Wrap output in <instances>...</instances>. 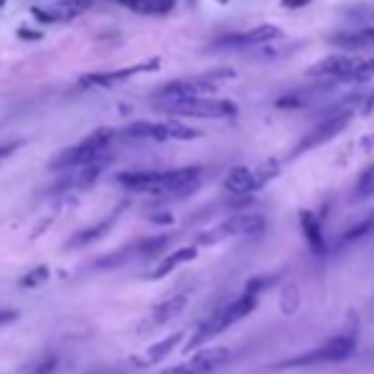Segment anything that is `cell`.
<instances>
[{"mask_svg":"<svg viewBox=\"0 0 374 374\" xmlns=\"http://www.w3.org/2000/svg\"><path fill=\"white\" fill-rule=\"evenodd\" d=\"M31 16H36L41 21V24H54V18H51V13L44 8H31Z\"/></svg>","mask_w":374,"mask_h":374,"instance_id":"33","label":"cell"},{"mask_svg":"<svg viewBox=\"0 0 374 374\" xmlns=\"http://www.w3.org/2000/svg\"><path fill=\"white\" fill-rule=\"evenodd\" d=\"M229 359H232V349L226 346H204L188 362L171 366L163 374H214L224 364H229Z\"/></svg>","mask_w":374,"mask_h":374,"instance_id":"7","label":"cell"},{"mask_svg":"<svg viewBox=\"0 0 374 374\" xmlns=\"http://www.w3.org/2000/svg\"><path fill=\"white\" fill-rule=\"evenodd\" d=\"M280 168L283 166L278 158H267V161H262L260 166H255V179H258L260 188L267 186L273 179H278V176H280Z\"/></svg>","mask_w":374,"mask_h":374,"instance_id":"23","label":"cell"},{"mask_svg":"<svg viewBox=\"0 0 374 374\" xmlns=\"http://www.w3.org/2000/svg\"><path fill=\"white\" fill-rule=\"evenodd\" d=\"M123 6H127V8L133 10H143V13H148V0H120Z\"/></svg>","mask_w":374,"mask_h":374,"instance_id":"32","label":"cell"},{"mask_svg":"<svg viewBox=\"0 0 374 374\" xmlns=\"http://www.w3.org/2000/svg\"><path fill=\"white\" fill-rule=\"evenodd\" d=\"M369 196H374V163L366 166L364 171L359 173L357 186H354V199H357V202L369 199Z\"/></svg>","mask_w":374,"mask_h":374,"instance_id":"25","label":"cell"},{"mask_svg":"<svg viewBox=\"0 0 374 374\" xmlns=\"http://www.w3.org/2000/svg\"><path fill=\"white\" fill-rule=\"evenodd\" d=\"M161 62L153 59L148 64H138V66H127V69H120V71H100V74H84V77H79V87L87 89V87H112L117 82H125V79L130 77V74H138V71H150V69H158Z\"/></svg>","mask_w":374,"mask_h":374,"instance_id":"11","label":"cell"},{"mask_svg":"<svg viewBox=\"0 0 374 374\" xmlns=\"http://www.w3.org/2000/svg\"><path fill=\"white\" fill-rule=\"evenodd\" d=\"M364 145H366V148H369V150H374V135H369V138H366Z\"/></svg>","mask_w":374,"mask_h":374,"instance_id":"35","label":"cell"},{"mask_svg":"<svg viewBox=\"0 0 374 374\" xmlns=\"http://www.w3.org/2000/svg\"><path fill=\"white\" fill-rule=\"evenodd\" d=\"M56 364H59V359L54 357V354H48L41 364H36V369H33L31 374H54L56 372Z\"/></svg>","mask_w":374,"mask_h":374,"instance_id":"29","label":"cell"},{"mask_svg":"<svg viewBox=\"0 0 374 374\" xmlns=\"http://www.w3.org/2000/svg\"><path fill=\"white\" fill-rule=\"evenodd\" d=\"M331 44L339 48H344L346 54H354V51H364V48L374 46V26H364L359 31L351 33H336Z\"/></svg>","mask_w":374,"mask_h":374,"instance_id":"16","label":"cell"},{"mask_svg":"<svg viewBox=\"0 0 374 374\" xmlns=\"http://www.w3.org/2000/svg\"><path fill=\"white\" fill-rule=\"evenodd\" d=\"M280 3H283V8H305L313 0H280Z\"/></svg>","mask_w":374,"mask_h":374,"instance_id":"34","label":"cell"},{"mask_svg":"<svg viewBox=\"0 0 374 374\" xmlns=\"http://www.w3.org/2000/svg\"><path fill=\"white\" fill-rule=\"evenodd\" d=\"M283 36L285 33H283L280 26L260 24L244 33H229L224 39L214 41V46H265V44H273V41H280Z\"/></svg>","mask_w":374,"mask_h":374,"instance_id":"10","label":"cell"},{"mask_svg":"<svg viewBox=\"0 0 374 374\" xmlns=\"http://www.w3.org/2000/svg\"><path fill=\"white\" fill-rule=\"evenodd\" d=\"M364 59H359V56H351V54H334V56H326V59H321L316 66L308 69L311 77H319V79H336V82H351L354 74L359 71Z\"/></svg>","mask_w":374,"mask_h":374,"instance_id":"9","label":"cell"},{"mask_svg":"<svg viewBox=\"0 0 374 374\" xmlns=\"http://www.w3.org/2000/svg\"><path fill=\"white\" fill-rule=\"evenodd\" d=\"M357 349V334L346 331V334H336L326 344H321L316 349L303 351L293 359H283L278 364L270 366V372H280V369H305V366H319V364H336V362H346Z\"/></svg>","mask_w":374,"mask_h":374,"instance_id":"3","label":"cell"},{"mask_svg":"<svg viewBox=\"0 0 374 374\" xmlns=\"http://www.w3.org/2000/svg\"><path fill=\"white\" fill-rule=\"evenodd\" d=\"M89 8H92V0H56L54 6H48L46 10L51 13L56 24V21H74Z\"/></svg>","mask_w":374,"mask_h":374,"instance_id":"21","label":"cell"},{"mask_svg":"<svg viewBox=\"0 0 374 374\" xmlns=\"http://www.w3.org/2000/svg\"><path fill=\"white\" fill-rule=\"evenodd\" d=\"M123 135L127 138H138V141H171L168 138V127L166 123H148V120H138V123H130L123 130Z\"/></svg>","mask_w":374,"mask_h":374,"instance_id":"19","label":"cell"},{"mask_svg":"<svg viewBox=\"0 0 374 374\" xmlns=\"http://www.w3.org/2000/svg\"><path fill=\"white\" fill-rule=\"evenodd\" d=\"M13 321H18L16 308H0V326H8Z\"/></svg>","mask_w":374,"mask_h":374,"instance_id":"30","label":"cell"},{"mask_svg":"<svg viewBox=\"0 0 374 374\" xmlns=\"http://www.w3.org/2000/svg\"><path fill=\"white\" fill-rule=\"evenodd\" d=\"M46 280H48V267L39 265V267H33L28 275L21 278V288H39V285H44Z\"/></svg>","mask_w":374,"mask_h":374,"instance_id":"26","label":"cell"},{"mask_svg":"<svg viewBox=\"0 0 374 374\" xmlns=\"http://www.w3.org/2000/svg\"><path fill=\"white\" fill-rule=\"evenodd\" d=\"M176 0H148V13H156V16H163L173 8Z\"/></svg>","mask_w":374,"mask_h":374,"instance_id":"28","label":"cell"},{"mask_svg":"<svg viewBox=\"0 0 374 374\" xmlns=\"http://www.w3.org/2000/svg\"><path fill=\"white\" fill-rule=\"evenodd\" d=\"M168 115H184V117H202V120H226V117H237L240 107L232 100H222V97H204V100H188L176 102V105H158Z\"/></svg>","mask_w":374,"mask_h":374,"instance_id":"4","label":"cell"},{"mask_svg":"<svg viewBox=\"0 0 374 374\" xmlns=\"http://www.w3.org/2000/svg\"><path fill=\"white\" fill-rule=\"evenodd\" d=\"M181 341H184V334H181V331H176V334H171V336H166V339H161L158 344H150L148 349L141 351L138 357H133V364L141 366V369H145V366H156L158 362H163L171 351L179 349Z\"/></svg>","mask_w":374,"mask_h":374,"instance_id":"13","label":"cell"},{"mask_svg":"<svg viewBox=\"0 0 374 374\" xmlns=\"http://www.w3.org/2000/svg\"><path fill=\"white\" fill-rule=\"evenodd\" d=\"M265 229V217L262 214H232L229 219L219 222L206 232L199 234V244H219L232 237H252Z\"/></svg>","mask_w":374,"mask_h":374,"instance_id":"5","label":"cell"},{"mask_svg":"<svg viewBox=\"0 0 374 374\" xmlns=\"http://www.w3.org/2000/svg\"><path fill=\"white\" fill-rule=\"evenodd\" d=\"M117 184L141 194H158L161 191V171H125L117 176Z\"/></svg>","mask_w":374,"mask_h":374,"instance_id":"15","label":"cell"},{"mask_svg":"<svg viewBox=\"0 0 374 374\" xmlns=\"http://www.w3.org/2000/svg\"><path fill=\"white\" fill-rule=\"evenodd\" d=\"M298 219H301V229H303V237H305V242H308L311 252L313 255H319V258H323V255L328 252V242H326L323 229H321L319 217H316L313 211L303 209L301 214H298Z\"/></svg>","mask_w":374,"mask_h":374,"instance_id":"14","label":"cell"},{"mask_svg":"<svg viewBox=\"0 0 374 374\" xmlns=\"http://www.w3.org/2000/svg\"><path fill=\"white\" fill-rule=\"evenodd\" d=\"M188 303V296L186 293H179V296H171L166 298L163 303H158L153 311H150V319H148V326H163L168 323L171 319H176Z\"/></svg>","mask_w":374,"mask_h":374,"instance_id":"18","label":"cell"},{"mask_svg":"<svg viewBox=\"0 0 374 374\" xmlns=\"http://www.w3.org/2000/svg\"><path fill=\"white\" fill-rule=\"evenodd\" d=\"M374 232V211L372 214H366L362 222H357L354 226H349L346 232L339 237V247H344V244H349V242H359L364 240V237H369V234Z\"/></svg>","mask_w":374,"mask_h":374,"instance_id":"22","label":"cell"},{"mask_svg":"<svg viewBox=\"0 0 374 374\" xmlns=\"http://www.w3.org/2000/svg\"><path fill=\"white\" fill-rule=\"evenodd\" d=\"M217 84L204 77H191V79H173L166 82L163 87L156 89L158 105H176V102H188V100H204V97H214Z\"/></svg>","mask_w":374,"mask_h":374,"instance_id":"6","label":"cell"},{"mask_svg":"<svg viewBox=\"0 0 374 374\" xmlns=\"http://www.w3.org/2000/svg\"><path fill=\"white\" fill-rule=\"evenodd\" d=\"M166 127H168V138L171 141H196V138H202V133L196 127L181 123V120H166Z\"/></svg>","mask_w":374,"mask_h":374,"instance_id":"24","label":"cell"},{"mask_svg":"<svg viewBox=\"0 0 374 374\" xmlns=\"http://www.w3.org/2000/svg\"><path fill=\"white\" fill-rule=\"evenodd\" d=\"M3 8H6V0H0V10H3Z\"/></svg>","mask_w":374,"mask_h":374,"instance_id":"36","label":"cell"},{"mask_svg":"<svg viewBox=\"0 0 374 374\" xmlns=\"http://www.w3.org/2000/svg\"><path fill=\"white\" fill-rule=\"evenodd\" d=\"M351 117H354V109H341V112H336V115L321 120L311 133L303 135V141L298 143V148L293 150V156H301L305 150H313V148H319V145H323V143L334 141L336 135L344 133V130L349 127Z\"/></svg>","mask_w":374,"mask_h":374,"instance_id":"8","label":"cell"},{"mask_svg":"<svg viewBox=\"0 0 374 374\" xmlns=\"http://www.w3.org/2000/svg\"><path fill=\"white\" fill-rule=\"evenodd\" d=\"M120 217V209H115L109 217H105L100 222V224H92V226H87V229H82V232H77L71 240H66V244H64V249H71V247H82V244H89V242L94 240H100V237H105L107 234V229L112 224H115V219Z\"/></svg>","mask_w":374,"mask_h":374,"instance_id":"20","label":"cell"},{"mask_svg":"<svg viewBox=\"0 0 374 374\" xmlns=\"http://www.w3.org/2000/svg\"><path fill=\"white\" fill-rule=\"evenodd\" d=\"M262 285H265V280H262V278H255V280H249L247 285H244V293H242L240 298H234L232 303H226V305H222V308H217V311H211L209 316L199 323L194 336L186 341V351H194V349H199V346H204V344H209L214 336L224 334L229 326L240 323L242 319H247L249 313L258 308Z\"/></svg>","mask_w":374,"mask_h":374,"instance_id":"1","label":"cell"},{"mask_svg":"<svg viewBox=\"0 0 374 374\" xmlns=\"http://www.w3.org/2000/svg\"><path fill=\"white\" fill-rule=\"evenodd\" d=\"M196 255H199V249H196V247H179V249H173V252H168V255H166V258L158 262L156 270L148 275V280H161V278H166V275H171L176 267L186 265V262L196 260Z\"/></svg>","mask_w":374,"mask_h":374,"instance_id":"17","label":"cell"},{"mask_svg":"<svg viewBox=\"0 0 374 374\" xmlns=\"http://www.w3.org/2000/svg\"><path fill=\"white\" fill-rule=\"evenodd\" d=\"M112 135H115L112 127L94 130V133L87 135L82 143L62 150V153L48 163V168H51V171H79V168H87V166H92V163H100V161L107 158L105 153H107V145L112 143Z\"/></svg>","mask_w":374,"mask_h":374,"instance_id":"2","label":"cell"},{"mask_svg":"<svg viewBox=\"0 0 374 374\" xmlns=\"http://www.w3.org/2000/svg\"><path fill=\"white\" fill-rule=\"evenodd\" d=\"M168 234H161V237H150V240H143L141 244H138V252L141 255H156V252H161V249L168 244Z\"/></svg>","mask_w":374,"mask_h":374,"instance_id":"27","label":"cell"},{"mask_svg":"<svg viewBox=\"0 0 374 374\" xmlns=\"http://www.w3.org/2000/svg\"><path fill=\"white\" fill-rule=\"evenodd\" d=\"M217 3H229V0H217Z\"/></svg>","mask_w":374,"mask_h":374,"instance_id":"37","label":"cell"},{"mask_svg":"<svg viewBox=\"0 0 374 374\" xmlns=\"http://www.w3.org/2000/svg\"><path fill=\"white\" fill-rule=\"evenodd\" d=\"M224 188L237 199H244V196H252L255 191H260V184L255 179V168H247V166H234L232 171L224 176Z\"/></svg>","mask_w":374,"mask_h":374,"instance_id":"12","label":"cell"},{"mask_svg":"<svg viewBox=\"0 0 374 374\" xmlns=\"http://www.w3.org/2000/svg\"><path fill=\"white\" fill-rule=\"evenodd\" d=\"M18 36H21L24 41H41V39H44V33L31 31V28H18Z\"/></svg>","mask_w":374,"mask_h":374,"instance_id":"31","label":"cell"}]
</instances>
